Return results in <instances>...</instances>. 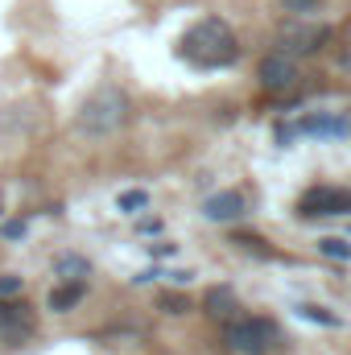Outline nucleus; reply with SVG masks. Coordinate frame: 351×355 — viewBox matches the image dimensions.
Wrapping results in <instances>:
<instances>
[{
	"label": "nucleus",
	"instance_id": "f257e3e1",
	"mask_svg": "<svg viewBox=\"0 0 351 355\" xmlns=\"http://www.w3.org/2000/svg\"><path fill=\"white\" fill-rule=\"evenodd\" d=\"M178 58L190 62L194 71H223L240 58V42L228 21L219 17H198L182 37H178Z\"/></svg>",
	"mask_w": 351,
	"mask_h": 355
},
{
	"label": "nucleus",
	"instance_id": "f03ea898",
	"mask_svg": "<svg viewBox=\"0 0 351 355\" xmlns=\"http://www.w3.org/2000/svg\"><path fill=\"white\" fill-rule=\"evenodd\" d=\"M128 120H132V99H128V91L116 87V83H99L79 103V112H75V128L87 141H108V137L124 132Z\"/></svg>",
	"mask_w": 351,
	"mask_h": 355
},
{
	"label": "nucleus",
	"instance_id": "7ed1b4c3",
	"mask_svg": "<svg viewBox=\"0 0 351 355\" xmlns=\"http://www.w3.org/2000/svg\"><path fill=\"white\" fill-rule=\"evenodd\" d=\"M223 343L232 355H273L281 347V327L261 314H236L223 327Z\"/></svg>",
	"mask_w": 351,
	"mask_h": 355
},
{
	"label": "nucleus",
	"instance_id": "20e7f679",
	"mask_svg": "<svg viewBox=\"0 0 351 355\" xmlns=\"http://www.w3.org/2000/svg\"><path fill=\"white\" fill-rule=\"evenodd\" d=\"M298 215H302V219L351 215V190H348V186H331V182H318V186L302 190V198H298Z\"/></svg>",
	"mask_w": 351,
	"mask_h": 355
},
{
	"label": "nucleus",
	"instance_id": "39448f33",
	"mask_svg": "<svg viewBox=\"0 0 351 355\" xmlns=\"http://www.w3.org/2000/svg\"><path fill=\"white\" fill-rule=\"evenodd\" d=\"M277 42H281V54H289V58H293V54H318V50L331 42V29H327V25H314V21H298V17H293V21L281 29V37H277Z\"/></svg>",
	"mask_w": 351,
	"mask_h": 355
},
{
	"label": "nucleus",
	"instance_id": "423d86ee",
	"mask_svg": "<svg viewBox=\"0 0 351 355\" xmlns=\"http://www.w3.org/2000/svg\"><path fill=\"white\" fill-rule=\"evenodd\" d=\"M257 79H261V87L268 95H285V91L298 87V79H302V71H298V62L289 58V54H281V50H273L268 58L261 62V71H257Z\"/></svg>",
	"mask_w": 351,
	"mask_h": 355
},
{
	"label": "nucleus",
	"instance_id": "0eeeda50",
	"mask_svg": "<svg viewBox=\"0 0 351 355\" xmlns=\"http://www.w3.org/2000/svg\"><path fill=\"white\" fill-rule=\"evenodd\" d=\"M29 335H33L29 306L25 302H0V339L8 347H21V343H29Z\"/></svg>",
	"mask_w": 351,
	"mask_h": 355
},
{
	"label": "nucleus",
	"instance_id": "6e6552de",
	"mask_svg": "<svg viewBox=\"0 0 351 355\" xmlns=\"http://www.w3.org/2000/svg\"><path fill=\"white\" fill-rule=\"evenodd\" d=\"M244 207H248V202H244L240 190H215V194L203 198V215L215 219V223H232V219H240Z\"/></svg>",
	"mask_w": 351,
	"mask_h": 355
},
{
	"label": "nucleus",
	"instance_id": "1a4fd4ad",
	"mask_svg": "<svg viewBox=\"0 0 351 355\" xmlns=\"http://www.w3.org/2000/svg\"><path fill=\"white\" fill-rule=\"evenodd\" d=\"M298 132L302 137H351V120L343 116H335V112H310V116H302L298 120Z\"/></svg>",
	"mask_w": 351,
	"mask_h": 355
},
{
	"label": "nucleus",
	"instance_id": "9d476101",
	"mask_svg": "<svg viewBox=\"0 0 351 355\" xmlns=\"http://www.w3.org/2000/svg\"><path fill=\"white\" fill-rule=\"evenodd\" d=\"M236 310H240V297H236V289L232 285H211L207 293H203V314L207 318H215V322H232L236 318Z\"/></svg>",
	"mask_w": 351,
	"mask_h": 355
},
{
	"label": "nucleus",
	"instance_id": "9b49d317",
	"mask_svg": "<svg viewBox=\"0 0 351 355\" xmlns=\"http://www.w3.org/2000/svg\"><path fill=\"white\" fill-rule=\"evenodd\" d=\"M54 272L62 277V285H83V277L91 272V265H87V257H79V252H62L54 261Z\"/></svg>",
	"mask_w": 351,
	"mask_h": 355
},
{
	"label": "nucleus",
	"instance_id": "f8f14e48",
	"mask_svg": "<svg viewBox=\"0 0 351 355\" xmlns=\"http://www.w3.org/2000/svg\"><path fill=\"white\" fill-rule=\"evenodd\" d=\"M79 297H83V285H58V289H50L46 306H50L54 314H67V310L79 306Z\"/></svg>",
	"mask_w": 351,
	"mask_h": 355
},
{
	"label": "nucleus",
	"instance_id": "ddd939ff",
	"mask_svg": "<svg viewBox=\"0 0 351 355\" xmlns=\"http://www.w3.org/2000/svg\"><path fill=\"white\" fill-rule=\"evenodd\" d=\"M318 252H323V257H335V261H351V244L348 240H335V236L318 240Z\"/></svg>",
	"mask_w": 351,
	"mask_h": 355
},
{
	"label": "nucleus",
	"instance_id": "4468645a",
	"mask_svg": "<svg viewBox=\"0 0 351 355\" xmlns=\"http://www.w3.org/2000/svg\"><path fill=\"white\" fill-rule=\"evenodd\" d=\"M116 202H120V211H128V215H137V211H141V207L149 202V194H145V190H124V194H120Z\"/></svg>",
	"mask_w": 351,
	"mask_h": 355
},
{
	"label": "nucleus",
	"instance_id": "2eb2a0df",
	"mask_svg": "<svg viewBox=\"0 0 351 355\" xmlns=\"http://www.w3.org/2000/svg\"><path fill=\"white\" fill-rule=\"evenodd\" d=\"M298 314H302V318H310V322H318V327H339V318H335V314H327L323 306H298Z\"/></svg>",
	"mask_w": 351,
	"mask_h": 355
},
{
	"label": "nucleus",
	"instance_id": "dca6fc26",
	"mask_svg": "<svg viewBox=\"0 0 351 355\" xmlns=\"http://www.w3.org/2000/svg\"><path fill=\"white\" fill-rule=\"evenodd\" d=\"M285 8H289V12H293L298 21H306V17H310V12L318 8V0H285Z\"/></svg>",
	"mask_w": 351,
	"mask_h": 355
},
{
	"label": "nucleus",
	"instance_id": "f3484780",
	"mask_svg": "<svg viewBox=\"0 0 351 355\" xmlns=\"http://www.w3.org/2000/svg\"><path fill=\"white\" fill-rule=\"evenodd\" d=\"M0 293L4 297H17L21 293V277H0Z\"/></svg>",
	"mask_w": 351,
	"mask_h": 355
},
{
	"label": "nucleus",
	"instance_id": "a211bd4d",
	"mask_svg": "<svg viewBox=\"0 0 351 355\" xmlns=\"http://www.w3.org/2000/svg\"><path fill=\"white\" fill-rule=\"evenodd\" d=\"M162 306H166L170 314H186V297H170V293H166V297H162Z\"/></svg>",
	"mask_w": 351,
	"mask_h": 355
},
{
	"label": "nucleus",
	"instance_id": "6ab92c4d",
	"mask_svg": "<svg viewBox=\"0 0 351 355\" xmlns=\"http://www.w3.org/2000/svg\"><path fill=\"white\" fill-rule=\"evenodd\" d=\"M21 232H25V223H21V219H12V223H4V236H12V240H17Z\"/></svg>",
	"mask_w": 351,
	"mask_h": 355
}]
</instances>
